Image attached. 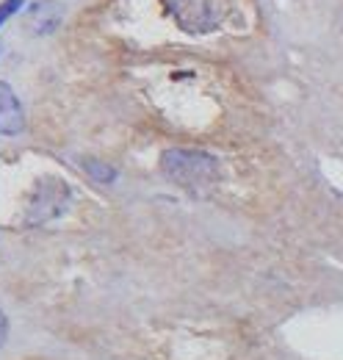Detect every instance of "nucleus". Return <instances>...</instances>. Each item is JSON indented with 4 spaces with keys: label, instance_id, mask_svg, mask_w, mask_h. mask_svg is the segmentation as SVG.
<instances>
[{
    "label": "nucleus",
    "instance_id": "f257e3e1",
    "mask_svg": "<svg viewBox=\"0 0 343 360\" xmlns=\"http://www.w3.org/2000/svg\"><path fill=\"white\" fill-rule=\"evenodd\" d=\"M161 169L188 194H205L219 183V161L202 150H167Z\"/></svg>",
    "mask_w": 343,
    "mask_h": 360
},
{
    "label": "nucleus",
    "instance_id": "f03ea898",
    "mask_svg": "<svg viewBox=\"0 0 343 360\" xmlns=\"http://www.w3.org/2000/svg\"><path fill=\"white\" fill-rule=\"evenodd\" d=\"M161 6L186 34H211L224 20L221 0H161Z\"/></svg>",
    "mask_w": 343,
    "mask_h": 360
},
{
    "label": "nucleus",
    "instance_id": "7ed1b4c3",
    "mask_svg": "<svg viewBox=\"0 0 343 360\" xmlns=\"http://www.w3.org/2000/svg\"><path fill=\"white\" fill-rule=\"evenodd\" d=\"M70 202V186L64 180H44L39 186L37 200L31 202V222H47L58 217Z\"/></svg>",
    "mask_w": 343,
    "mask_h": 360
},
{
    "label": "nucleus",
    "instance_id": "20e7f679",
    "mask_svg": "<svg viewBox=\"0 0 343 360\" xmlns=\"http://www.w3.org/2000/svg\"><path fill=\"white\" fill-rule=\"evenodd\" d=\"M25 128V111L20 97L8 84L0 81V136H17Z\"/></svg>",
    "mask_w": 343,
    "mask_h": 360
},
{
    "label": "nucleus",
    "instance_id": "39448f33",
    "mask_svg": "<svg viewBox=\"0 0 343 360\" xmlns=\"http://www.w3.org/2000/svg\"><path fill=\"white\" fill-rule=\"evenodd\" d=\"M58 22H61V3H56V0H39V3H34L31 11H28V17H25L28 31L37 34V37L53 34L58 28Z\"/></svg>",
    "mask_w": 343,
    "mask_h": 360
},
{
    "label": "nucleus",
    "instance_id": "423d86ee",
    "mask_svg": "<svg viewBox=\"0 0 343 360\" xmlns=\"http://www.w3.org/2000/svg\"><path fill=\"white\" fill-rule=\"evenodd\" d=\"M86 172L97 183H114L117 180V169H111L108 164H100V161H86Z\"/></svg>",
    "mask_w": 343,
    "mask_h": 360
},
{
    "label": "nucleus",
    "instance_id": "0eeeda50",
    "mask_svg": "<svg viewBox=\"0 0 343 360\" xmlns=\"http://www.w3.org/2000/svg\"><path fill=\"white\" fill-rule=\"evenodd\" d=\"M22 6H25V0H3V3H0V25H3L8 17H14Z\"/></svg>",
    "mask_w": 343,
    "mask_h": 360
},
{
    "label": "nucleus",
    "instance_id": "6e6552de",
    "mask_svg": "<svg viewBox=\"0 0 343 360\" xmlns=\"http://www.w3.org/2000/svg\"><path fill=\"white\" fill-rule=\"evenodd\" d=\"M6 335H8V319H6V314L0 311V347L6 344Z\"/></svg>",
    "mask_w": 343,
    "mask_h": 360
}]
</instances>
